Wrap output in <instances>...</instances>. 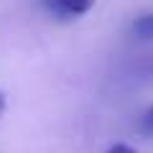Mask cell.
Returning a JSON list of instances; mask_svg holds the SVG:
<instances>
[{
	"mask_svg": "<svg viewBox=\"0 0 153 153\" xmlns=\"http://www.w3.org/2000/svg\"><path fill=\"white\" fill-rule=\"evenodd\" d=\"M130 76H133V79H146V82H151V79H153V56H143V59H138L135 64L130 66Z\"/></svg>",
	"mask_w": 153,
	"mask_h": 153,
	"instance_id": "obj_3",
	"label": "cell"
},
{
	"mask_svg": "<svg viewBox=\"0 0 153 153\" xmlns=\"http://www.w3.org/2000/svg\"><path fill=\"white\" fill-rule=\"evenodd\" d=\"M138 133L148 140H153V105H148L138 117Z\"/></svg>",
	"mask_w": 153,
	"mask_h": 153,
	"instance_id": "obj_4",
	"label": "cell"
},
{
	"mask_svg": "<svg viewBox=\"0 0 153 153\" xmlns=\"http://www.w3.org/2000/svg\"><path fill=\"white\" fill-rule=\"evenodd\" d=\"M107 153H135V148L128 146V143H115V146L107 148Z\"/></svg>",
	"mask_w": 153,
	"mask_h": 153,
	"instance_id": "obj_5",
	"label": "cell"
},
{
	"mask_svg": "<svg viewBox=\"0 0 153 153\" xmlns=\"http://www.w3.org/2000/svg\"><path fill=\"white\" fill-rule=\"evenodd\" d=\"M41 3H44V8L54 18H61V21L82 18L84 13H89L92 5H94V0H41Z\"/></svg>",
	"mask_w": 153,
	"mask_h": 153,
	"instance_id": "obj_1",
	"label": "cell"
},
{
	"mask_svg": "<svg viewBox=\"0 0 153 153\" xmlns=\"http://www.w3.org/2000/svg\"><path fill=\"white\" fill-rule=\"evenodd\" d=\"M5 94H3V92H0V117H3V112H5Z\"/></svg>",
	"mask_w": 153,
	"mask_h": 153,
	"instance_id": "obj_6",
	"label": "cell"
},
{
	"mask_svg": "<svg viewBox=\"0 0 153 153\" xmlns=\"http://www.w3.org/2000/svg\"><path fill=\"white\" fill-rule=\"evenodd\" d=\"M128 38L135 44H153V10L138 13L130 23H128Z\"/></svg>",
	"mask_w": 153,
	"mask_h": 153,
	"instance_id": "obj_2",
	"label": "cell"
}]
</instances>
